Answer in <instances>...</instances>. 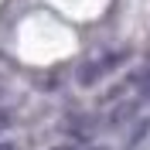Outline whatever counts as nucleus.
Segmentation results:
<instances>
[{
  "instance_id": "nucleus-3",
  "label": "nucleus",
  "mask_w": 150,
  "mask_h": 150,
  "mask_svg": "<svg viewBox=\"0 0 150 150\" xmlns=\"http://www.w3.org/2000/svg\"><path fill=\"white\" fill-rule=\"evenodd\" d=\"M82 150H109V147H96V143H92V147H82Z\"/></svg>"
},
{
  "instance_id": "nucleus-2",
  "label": "nucleus",
  "mask_w": 150,
  "mask_h": 150,
  "mask_svg": "<svg viewBox=\"0 0 150 150\" xmlns=\"http://www.w3.org/2000/svg\"><path fill=\"white\" fill-rule=\"evenodd\" d=\"M0 150H17V147H14V143H0Z\"/></svg>"
},
{
  "instance_id": "nucleus-1",
  "label": "nucleus",
  "mask_w": 150,
  "mask_h": 150,
  "mask_svg": "<svg viewBox=\"0 0 150 150\" xmlns=\"http://www.w3.org/2000/svg\"><path fill=\"white\" fill-rule=\"evenodd\" d=\"M126 58H130L126 48H96L92 55L82 62V68H79V85H96L103 75L116 72Z\"/></svg>"
},
{
  "instance_id": "nucleus-4",
  "label": "nucleus",
  "mask_w": 150,
  "mask_h": 150,
  "mask_svg": "<svg viewBox=\"0 0 150 150\" xmlns=\"http://www.w3.org/2000/svg\"><path fill=\"white\" fill-rule=\"evenodd\" d=\"M51 150H72V147H51Z\"/></svg>"
}]
</instances>
